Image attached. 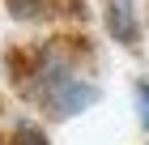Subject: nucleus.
<instances>
[{
	"instance_id": "obj_2",
	"label": "nucleus",
	"mask_w": 149,
	"mask_h": 145,
	"mask_svg": "<svg viewBox=\"0 0 149 145\" xmlns=\"http://www.w3.org/2000/svg\"><path fill=\"white\" fill-rule=\"evenodd\" d=\"M102 22H107V34L124 47H136L145 39V9H141V0H102Z\"/></svg>"
},
{
	"instance_id": "obj_3",
	"label": "nucleus",
	"mask_w": 149,
	"mask_h": 145,
	"mask_svg": "<svg viewBox=\"0 0 149 145\" xmlns=\"http://www.w3.org/2000/svg\"><path fill=\"white\" fill-rule=\"evenodd\" d=\"M13 22H51L64 13V0H4Z\"/></svg>"
},
{
	"instance_id": "obj_4",
	"label": "nucleus",
	"mask_w": 149,
	"mask_h": 145,
	"mask_svg": "<svg viewBox=\"0 0 149 145\" xmlns=\"http://www.w3.org/2000/svg\"><path fill=\"white\" fill-rule=\"evenodd\" d=\"M9 145H51V141H47V132L38 128L34 120H17V128H13Z\"/></svg>"
},
{
	"instance_id": "obj_6",
	"label": "nucleus",
	"mask_w": 149,
	"mask_h": 145,
	"mask_svg": "<svg viewBox=\"0 0 149 145\" xmlns=\"http://www.w3.org/2000/svg\"><path fill=\"white\" fill-rule=\"evenodd\" d=\"M0 145H9V141H4V137H0Z\"/></svg>"
},
{
	"instance_id": "obj_5",
	"label": "nucleus",
	"mask_w": 149,
	"mask_h": 145,
	"mask_svg": "<svg viewBox=\"0 0 149 145\" xmlns=\"http://www.w3.org/2000/svg\"><path fill=\"white\" fill-rule=\"evenodd\" d=\"M136 102H141V124L149 132V81H136Z\"/></svg>"
},
{
	"instance_id": "obj_1",
	"label": "nucleus",
	"mask_w": 149,
	"mask_h": 145,
	"mask_svg": "<svg viewBox=\"0 0 149 145\" xmlns=\"http://www.w3.org/2000/svg\"><path fill=\"white\" fill-rule=\"evenodd\" d=\"M26 98L43 107L51 120H72V115L90 111L102 98V90L81 68L68 43H43L26 68Z\"/></svg>"
}]
</instances>
